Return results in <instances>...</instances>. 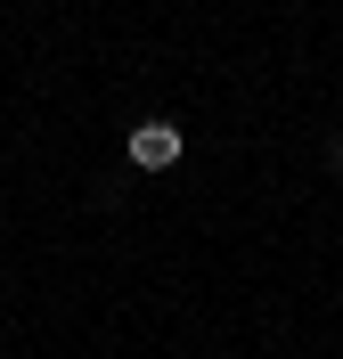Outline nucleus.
Masks as SVG:
<instances>
[{
  "instance_id": "1",
  "label": "nucleus",
  "mask_w": 343,
  "mask_h": 359,
  "mask_svg": "<svg viewBox=\"0 0 343 359\" xmlns=\"http://www.w3.org/2000/svg\"><path fill=\"white\" fill-rule=\"evenodd\" d=\"M123 156H131L139 172H172V163L188 156V139H180V123H139V131L123 139Z\"/></svg>"
}]
</instances>
